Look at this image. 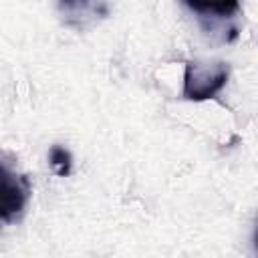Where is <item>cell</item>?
Here are the masks:
<instances>
[{
  "label": "cell",
  "instance_id": "6da1fadb",
  "mask_svg": "<svg viewBox=\"0 0 258 258\" xmlns=\"http://www.w3.org/2000/svg\"><path fill=\"white\" fill-rule=\"evenodd\" d=\"M196 16L200 28L216 36L220 42H234L238 38L240 0H181Z\"/></svg>",
  "mask_w": 258,
  "mask_h": 258
},
{
  "label": "cell",
  "instance_id": "7a4b0ae2",
  "mask_svg": "<svg viewBox=\"0 0 258 258\" xmlns=\"http://www.w3.org/2000/svg\"><path fill=\"white\" fill-rule=\"evenodd\" d=\"M230 67L224 60H189L183 73V99L208 101L214 99L228 83Z\"/></svg>",
  "mask_w": 258,
  "mask_h": 258
},
{
  "label": "cell",
  "instance_id": "3957f363",
  "mask_svg": "<svg viewBox=\"0 0 258 258\" xmlns=\"http://www.w3.org/2000/svg\"><path fill=\"white\" fill-rule=\"evenodd\" d=\"M30 200V181L0 161V230L18 222Z\"/></svg>",
  "mask_w": 258,
  "mask_h": 258
},
{
  "label": "cell",
  "instance_id": "277c9868",
  "mask_svg": "<svg viewBox=\"0 0 258 258\" xmlns=\"http://www.w3.org/2000/svg\"><path fill=\"white\" fill-rule=\"evenodd\" d=\"M58 12L67 26L87 30L109 16V6L105 0H58Z\"/></svg>",
  "mask_w": 258,
  "mask_h": 258
},
{
  "label": "cell",
  "instance_id": "5b68a950",
  "mask_svg": "<svg viewBox=\"0 0 258 258\" xmlns=\"http://www.w3.org/2000/svg\"><path fill=\"white\" fill-rule=\"evenodd\" d=\"M48 163H50L52 171L58 177H67L71 173V167H73V155H71V151L67 147L52 145L50 151H48Z\"/></svg>",
  "mask_w": 258,
  "mask_h": 258
}]
</instances>
